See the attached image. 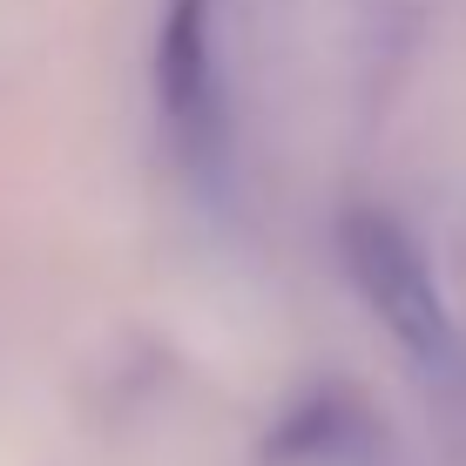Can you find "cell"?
<instances>
[{
	"mask_svg": "<svg viewBox=\"0 0 466 466\" xmlns=\"http://www.w3.org/2000/svg\"><path fill=\"white\" fill-rule=\"evenodd\" d=\"M345 270L359 284V298L379 311V325L392 331L412 359L426 365H453V318L440 304V284H432L420 244L399 230L392 217L379 210H359L345 217Z\"/></svg>",
	"mask_w": 466,
	"mask_h": 466,
	"instance_id": "obj_1",
	"label": "cell"
},
{
	"mask_svg": "<svg viewBox=\"0 0 466 466\" xmlns=\"http://www.w3.org/2000/svg\"><path fill=\"white\" fill-rule=\"evenodd\" d=\"M156 102L197 176L223 169V75H217V0H169L163 7V35H156Z\"/></svg>",
	"mask_w": 466,
	"mask_h": 466,
	"instance_id": "obj_2",
	"label": "cell"
}]
</instances>
